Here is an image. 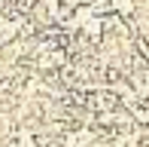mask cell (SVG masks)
Masks as SVG:
<instances>
[{"instance_id":"obj_1","label":"cell","mask_w":149,"mask_h":147,"mask_svg":"<svg viewBox=\"0 0 149 147\" xmlns=\"http://www.w3.org/2000/svg\"><path fill=\"white\" fill-rule=\"evenodd\" d=\"M110 12H116V16L131 22L137 16V0H110Z\"/></svg>"},{"instance_id":"obj_2","label":"cell","mask_w":149,"mask_h":147,"mask_svg":"<svg viewBox=\"0 0 149 147\" xmlns=\"http://www.w3.org/2000/svg\"><path fill=\"white\" fill-rule=\"evenodd\" d=\"M85 6H91L97 16H104V12H110V0H82Z\"/></svg>"},{"instance_id":"obj_3","label":"cell","mask_w":149,"mask_h":147,"mask_svg":"<svg viewBox=\"0 0 149 147\" xmlns=\"http://www.w3.org/2000/svg\"><path fill=\"white\" fill-rule=\"evenodd\" d=\"M12 3H15V6H18V9H22V12H24V16H28V12H31V9H33V6H37V3H40V0H12Z\"/></svg>"},{"instance_id":"obj_4","label":"cell","mask_w":149,"mask_h":147,"mask_svg":"<svg viewBox=\"0 0 149 147\" xmlns=\"http://www.w3.org/2000/svg\"><path fill=\"white\" fill-rule=\"evenodd\" d=\"M146 104H149V101H146ZM146 126H149V119H146Z\"/></svg>"},{"instance_id":"obj_5","label":"cell","mask_w":149,"mask_h":147,"mask_svg":"<svg viewBox=\"0 0 149 147\" xmlns=\"http://www.w3.org/2000/svg\"><path fill=\"white\" fill-rule=\"evenodd\" d=\"M146 64H149V58H146Z\"/></svg>"}]
</instances>
